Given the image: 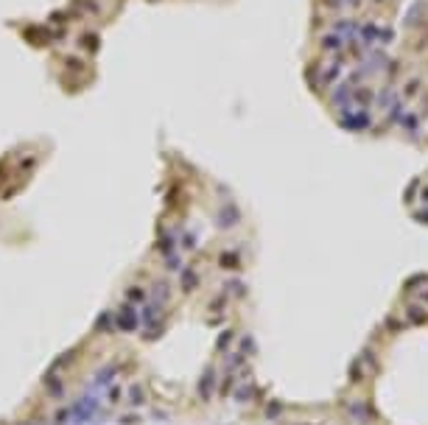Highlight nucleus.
<instances>
[{"label": "nucleus", "instance_id": "1", "mask_svg": "<svg viewBox=\"0 0 428 425\" xmlns=\"http://www.w3.org/2000/svg\"><path fill=\"white\" fill-rule=\"evenodd\" d=\"M140 327V316H137L135 305H121V311L115 316V330H123V333H135Z\"/></svg>", "mask_w": 428, "mask_h": 425}, {"label": "nucleus", "instance_id": "4", "mask_svg": "<svg viewBox=\"0 0 428 425\" xmlns=\"http://www.w3.org/2000/svg\"><path fill=\"white\" fill-rule=\"evenodd\" d=\"M215 389V369H205V375L199 378V397L202 400H210Z\"/></svg>", "mask_w": 428, "mask_h": 425}, {"label": "nucleus", "instance_id": "11", "mask_svg": "<svg viewBox=\"0 0 428 425\" xmlns=\"http://www.w3.org/2000/svg\"><path fill=\"white\" fill-rule=\"evenodd\" d=\"M182 288L185 291L196 288V274H193V271H185V274H182Z\"/></svg>", "mask_w": 428, "mask_h": 425}, {"label": "nucleus", "instance_id": "3", "mask_svg": "<svg viewBox=\"0 0 428 425\" xmlns=\"http://www.w3.org/2000/svg\"><path fill=\"white\" fill-rule=\"evenodd\" d=\"M42 386H45V395L48 397H64V383L56 378V372H48L42 378Z\"/></svg>", "mask_w": 428, "mask_h": 425}, {"label": "nucleus", "instance_id": "10", "mask_svg": "<svg viewBox=\"0 0 428 425\" xmlns=\"http://www.w3.org/2000/svg\"><path fill=\"white\" fill-rule=\"evenodd\" d=\"M129 305H137V302H146V294H143L140 288H129Z\"/></svg>", "mask_w": 428, "mask_h": 425}, {"label": "nucleus", "instance_id": "12", "mask_svg": "<svg viewBox=\"0 0 428 425\" xmlns=\"http://www.w3.org/2000/svg\"><path fill=\"white\" fill-rule=\"evenodd\" d=\"M17 425H45V420L42 417H28V420H22V423H17Z\"/></svg>", "mask_w": 428, "mask_h": 425}, {"label": "nucleus", "instance_id": "13", "mask_svg": "<svg viewBox=\"0 0 428 425\" xmlns=\"http://www.w3.org/2000/svg\"><path fill=\"white\" fill-rule=\"evenodd\" d=\"M121 423L123 425H137V423H140V417H121Z\"/></svg>", "mask_w": 428, "mask_h": 425}, {"label": "nucleus", "instance_id": "2", "mask_svg": "<svg viewBox=\"0 0 428 425\" xmlns=\"http://www.w3.org/2000/svg\"><path fill=\"white\" fill-rule=\"evenodd\" d=\"M118 372H121V367H118V364H109V367H104V369H98V372H95V378H93V386H90V389H107L109 383L115 381V378H118Z\"/></svg>", "mask_w": 428, "mask_h": 425}, {"label": "nucleus", "instance_id": "5", "mask_svg": "<svg viewBox=\"0 0 428 425\" xmlns=\"http://www.w3.org/2000/svg\"><path fill=\"white\" fill-rule=\"evenodd\" d=\"M76 355H79V347H70V350H64L62 355H56V361L50 364V372H62V369L67 367V364H70L73 358H76Z\"/></svg>", "mask_w": 428, "mask_h": 425}, {"label": "nucleus", "instance_id": "7", "mask_svg": "<svg viewBox=\"0 0 428 425\" xmlns=\"http://www.w3.org/2000/svg\"><path fill=\"white\" fill-rule=\"evenodd\" d=\"M104 397H107V403H118V400L123 397V389L121 386H115V383H109L107 392H104Z\"/></svg>", "mask_w": 428, "mask_h": 425}, {"label": "nucleus", "instance_id": "8", "mask_svg": "<svg viewBox=\"0 0 428 425\" xmlns=\"http://www.w3.org/2000/svg\"><path fill=\"white\" fill-rule=\"evenodd\" d=\"M126 397H129V403H132V406H143V403H146V395H143L140 386H132Z\"/></svg>", "mask_w": 428, "mask_h": 425}, {"label": "nucleus", "instance_id": "6", "mask_svg": "<svg viewBox=\"0 0 428 425\" xmlns=\"http://www.w3.org/2000/svg\"><path fill=\"white\" fill-rule=\"evenodd\" d=\"M115 327V319H112V313H101L98 319H95V330L98 333H109Z\"/></svg>", "mask_w": 428, "mask_h": 425}, {"label": "nucleus", "instance_id": "9", "mask_svg": "<svg viewBox=\"0 0 428 425\" xmlns=\"http://www.w3.org/2000/svg\"><path fill=\"white\" fill-rule=\"evenodd\" d=\"M70 423V409H59L53 414V425H67Z\"/></svg>", "mask_w": 428, "mask_h": 425}]
</instances>
